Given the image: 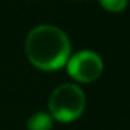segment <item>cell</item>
<instances>
[{
  "mask_svg": "<svg viewBox=\"0 0 130 130\" xmlns=\"http://www.w3.org/2000/svg\"><path fill=\"white\" fill-rule=\"evenodd\" d=\"M69 75L80 83H92L103 74V60L92 51H80L68 60Z\"/></svg>",
  "mask_w": 130,
  "mask_h": 130,
  "instance_id": "3",
  "label": "cell"
},
{
  "mask_svg": "<svg viewBox=\"0 0 130 130\" xmlns=\"http://www.w3.org/2000/svg\"><path fill=\"white\" fill-rule=\"evenodd\" d=\"M52 122H54V118L49 113L37 112L28 119L26 127H28V130H51Z\"/></svg>",
  "mask_w": 130,
  "mask_h": 130,
  "instance_id": "4",
  "label": "cell"
},
{
  "mask_svg": "<svg viewBox=\"0 0 130 130\" xmlns=\"http://www.w3.org/2000/svg\"><path fill=\"white\" fill-rule=\"evenodd\" d=\"M25 51L28 60L37 69L57 71L68 63L71 57V43L60 28L40 25L28 34Z\"/></svg>",
  "mask_w": 130,
  "mask_h": 130,
  "instance_id": "1",
  "label": "cell"
},
{
  "mask_svg": "<svg viewBox=\"0 0 130 130\" xmlns=\"http://www.w3.org/2000/svg\"><path fill=\"white\" fill-rule=\"evenodd\" d=\"M86 107L84 92L72 83L58 86L49 98V115L60 122H72L81 116Z\"/></svg>",
  "mask_w": 130,
  "mask_h": 130,
  "instance_id": "2",
  "label": "cell"
},
{
  "mask_svg": "<svg viewBox=\"0 0 130 130\" xmlns=\"http://www.w3.org/2000/svg\"><path fill=\"white\" fill-rule=\"evenodd\" d=\"M100 3L109 12H121L122 9H125L128 0H100Z\"/></svg>",
  "mask_w": 130,
  "mask_h": 130,
  "instance_id": "5",
  "label": "cell"
}]
</instances>
